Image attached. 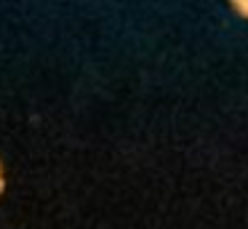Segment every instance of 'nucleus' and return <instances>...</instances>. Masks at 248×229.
Returning <instances> with one entry per match:
<instances>
[{"instance_id":"obj_1","label":"nucleus","mask_w":248,"mask_h":229,"mask_svg":"<svg viewBox=\"0 0 248 229\" xmlns=\"http://www.w3.org/2000/svg\"><path fill=\"white\" fill-rule=\"evenodd\" d=\"M235 8L240 11V14H246V16H248V3H235Z\"/></svg>"}]
</instances>
